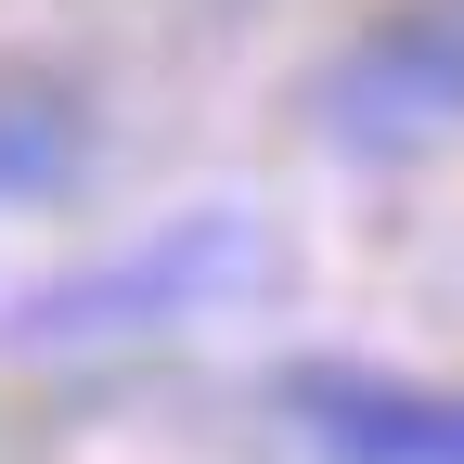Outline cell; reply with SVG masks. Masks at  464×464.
I'll use <instances>...</instances> for the list:
<instances>
[{
	"instance_id": "1",
	"label": "cell",
	"mask_w": 464,
	"mask_h": 464,
	"mask_svg": "<svg viewBox=\"0 0 464 464\" xmlns=\"http://www.w3.org/2000/svg\"><path fill=\"white\" fill-rule=\"evenodd\" d=\"M284 413L335 464H464V400L451 387H387V374H348V362H297Z\"/></svg>"
},
{
	"instance_id": "2",
	"label": "cell",
	"mask_w": 464,
	"mask_h": 464,
	"mask_svg": "<svg viewBox=\"0 0 464 464\" xmlns=\"http://www.w3.org/2000/svg\"><path fill=\"white\" fill-rule=\"evenodd\" d=\"M207 271H232V219H207L194 246L168 232V246H142L130 271H103V284H65V297H39V310H26V335H103L116 310H168V297H194Z\"/></svg>"
},
{
	"instance_id": "3",
	"label": "cell",
	"mask_w": 464,
	"mask_h": 464,
	"mask_svg": "<svg viewBox=\"0 0 464 464\" xmlns=\"http://www.w3.org/2000/svg\"><path fill=\"white\" fill-rule=\"evenodd\" d=\"M65 155H78V130H65L52 103H0V194H39Z\"/></svg>"
}]
</instances>
